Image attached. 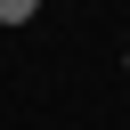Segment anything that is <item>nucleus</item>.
<instances>
[{"label":"nucleus","mask_w":130,"mask_h":130,"mask_svg":"<svg viewBox=\"0 0 130 130\" xmlns=\"http://www.w3.org/2000/svg\"><path fill=\"white\" fill-rule=\"evenodd\" d=\"M32 8H41V0H0V24H24Z\"/></svg>","instance_id":"obj_1"},{"label":"nucleus","mask_w":130,"mask_h":130,"mask_svg":"<svg viewBox=\"0 0 130 130\" xmlns=\"http://www.w3.org/2000/svg\"><path fill=\"white\" fill-rule=\"evenodd\" d=\"M122 73H130V57H122Z\"/></svg>","instance_id":"obj_2"}]
</instances>
